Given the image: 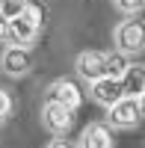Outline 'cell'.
<instances>
[{
    "label": "cell",
    "mask_w": 145,
    "mask_h": 148,
    "mask_svg": "<svg viewBox=\"0 0 145 148\" xmlns=\"http://www.w3.org/2000/svg\"><path fill=\"white\" fill-rule=\"evenodd\" d=\"M39 33H42V9L33 6V3H27L12 21H6V39H9V45L30 47L36 39H39Z\"/></svg>",
    "instance_id": "obj_1"
},
{
    "label": "cell",
    "mask_w": 145,
    "mask_h": 148,
    "mask_svg": "<svg viewBox=\"0 0 145 148\" xmlns=\"http://www.w3.org/2000/svg\"><path fill=\"white\" fill-rule=\"evenodd\" d=\"M113 42H116V51L124 53V56L139 53L145 47V27H142V21H136V18L122 21L116 27V33H113Z\"/></svg>",
    "instance_id": "obj_2"
},
{
    "label": "cell",
    "mask_w": 145,
    "mask_h": 148,
    "mask_svg": "<svg viewBox=\"0 0 145 148\" xmlns=\"http://www.w3.org/2000/svg\"><path fill=\"white\" fill-rule=\"evenodd\" d=\"M142 119H145V116H142V110H139V101H136V98H130V95H122L116 104L107 107V121H110L113 127L127 130V127H136Z\"/></svg>",
    "instance_id": "obj_3"
},
{
    "label": "cell",
    "mask_w": 145,
    "mask_h": 148,
    "mask_svg": "<svg viewBox=\"0 0 145 148\" xmlns=\"http://www.w3.org/2000/svg\"><path fill=\"white\" fill-rule=\"evenodd\" d=\"M42 125L53 133V136H65L74 125V110L65 107V104H56V101H47L44 98V107H42Z\"/></svg>",
    "instance_id": "obj_4"
},
{
    "label": "cell",
    "mask_w": 145,
    "mask_h": 148,
    "mask_svg": "<svg viewBox=\"0 0 145 148\" xmlns=\"http://www.w3.org/2000/svg\"><path fill=\"white\" fill-rule=\"evenodd\" d=\"M0 68H3L9 77H24L33 68V53L30 47L24 45H9L3 53H0Z\"/></svg>",
    "instance_id": "obj_5"
},
{
    "label": "cell",
    "mask_w": 145,
    "mask_h": 148,
    "mask_svg": "<svg viewBox=\"0 0 145 148\" xmlns=\"http://www.w3.org/2000/svg\"><path fill=\"white\" fill-rule=\"evenodd\" d=\"M107 59H110V53H104V51H83L77 56V74L83 80H98V77H110V68H107Z\"/></svg>",
    "instance_id": "obj_6"
},
{
    "label": "cell",
    "mask_w": 145,
    "mask_h": 148,
    "mask_svg": "<svg viewBox=\"0 0 145 148\" xmlns=\"http://www.w3.org/2000/svg\"><path fill=\"white\" fill-rule=\"evenodd\" d=\"M47 101H56V104H65V107H71V110H77V107L83 104V92L77 89L74 80L59 77V80H53L51 86H47Z\"/></svg>",
    "instance_id": "obj_7"
},
{
    "label": "cell",
    "mask_w": 145,
    "mask_h": 148,
    "mask_svg": "<svg viewBox=\"0 0 145 148\" xmlns=\"http://www.w3.org/2000/svg\"><path fill=\"white\" fill-rule=\"evenodd\" d=\"M89 95H92L95 104L110 107V104H116L118 98L124 95V89H122V80L118 77H98V80L89 83Z\"/></svg>",
    "instance_id": "obj_8"
},
{
    "label": "cell",
    "mask_w": 145,
    "mask_h": 148,
    "mask_svg": "<svg viewBox=\"0 0 145 148\" xmlns=\"http://www.w3.org/2000/svg\"><path fill=\"white\" fill-rule=\"evenodd\" d=\"M77 148H113V130L107 125H89L86 130L80 133V142Z\"/></svg>",
    "instance_id": "obj_9"
},
{
    "label": "cell",
    "mask_w": 145,
    "mask_h": 148,
    "mask_svg": "<svg viewBox=\"0 0 145 148\" xmlns=\"http://www.w3.org/2000/svg\"><path fill=\"white\" fill-rule=\"evenodd\" d=\"M118 80H122V89H124V95H130V98H139V92L145 89V65H139V62H127L124 74H122Z\"/></svg>",
    "instance_id": "obj_10"
},
{
    "label": "cell",
    "mask_w": 145,
    "mask_h": 148,
    "mask_svg": "<svg viewBox=\"0 0 145 148\" xmlns=\"http://www.w3.org/2000/svg\"><path fill=\"white\" fill-rule=\"evenodd\" d=\"M27 3H30V0H0V18H3V21H12Z\"/></svg>",
    "instance_id": "obj_11"
},
{
    "label": "cell",
    "mask_w": 145,
    "mask_h": 148,
    "mask_svg": "<svg viewBox=\"0 0 145 148\" xmlns=\"http://www.w3.org/2000/svg\"><path fill=\"white\" fill-rule=\"evenodd\" d=\"M107 68H110V77H122L124 68H127V56L124 53H110V59H107Z\"/></svg>",
    "instance_id": "obj_12"
},
{
    "label": "cell",
    "mask_w": 145,
    "mask_h": 148,
    "mask_svg": "<svg viewBox=\"0 0 145 148\" xmlns=\"http://www.w3.org/2000/svg\"><path fill=\"white\" fill-rule=\"evenodd\" d=\"M113 6L124 15H136V12L145 9V0H113Z\"/></svg>",
    "instance_id": "obj_13"
},
{
    "label": "cell",
    "mask_w": 145,
    "mask_h": 148,
    "mask_svg": "<svg viewBox=\"0 0 145 148\" xmlns=\"http://www.w3.org/2000/svg\"><path fill=\"white\" fill-rule=\"evenodd\" d=\"M9 116H12V98L6 89H0V121H6Z\"/></svg>",
    "instance_id": "obj_14"
},
{
    "label": "cell",
    "mask_w": 145,
    "mask_h": 148,
    "mask_svg": "<svg viewBox=\"0 0 145 148\" xmlns=\"http://www.w3.org/2000/svg\"><path fill=\"white\" fill-rule=\"evenodd\" d=\"M47 148H74V145H71V142H65V139H53Z\"/></svg>",
    "instance_id": "obj_15"
},
{
    "label": "cell",
    "mask_w": 145,
    "mask_h": 148,
    "mask_svg": "<svg viewBox=\"0 0 145 148\" xmlns=\"http://www.w3.org/2000/svg\"><path fill=\"white\" fill-rule=\"evenodd\" d=\"M136 101H139V110H142V116H145V89L139 92V98H136Z\"/></svg>",
    "instance_id": "obj_16"
},
{
    "label": "cell",
    "mask_w": 145,
    "mask_h": 148,
    "mask_svg": "<svg viewBox=\"0 0 145 148\" xmlns=\"http://www.w3.org/2000/svg\"><path fill=\"white\" fill-rule=\"evenodd\" d=\"M0 39H6V21L0 18Z\"/></svg>",
    "instance_id": "obj_17"
}]
</instances>
